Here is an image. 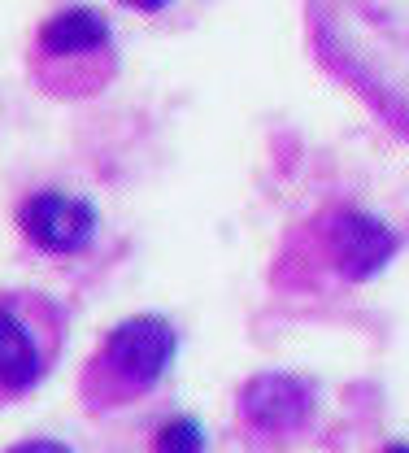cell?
Returning a JSON list of instances; mask_svg holds the SVG:
<instances>
[{
	"label": "cell",
	"mask_w": 409,
	"mask_h": 453,
	"mask_svg": "<svg viewBox=\"0 0 409 453\" xmlns=\"http://www.w3.org/2000/svg\"><path fill=\"white\" fill-rule=\"evenodd\" d=\"M178 349L175 327L157 314L117 323L105 349L96 353V375H105V396H131L153 388Z\"/></svg>",
	"instance_id": "1"
},
{
	"label": "cell",
	"mask_w": 409,
	"mask_h": 453,
	"mask_svg": "<svg viewBox=\"0 0 409 453\" xmlns=\"http://www.w3.org/2000/svg\"><path fill=\"white\" fill-rule=\"evenodd\" d=\"M22 231L49 253H79L96 235V210L83 196L40 192L22 205Z\"/></svg>",
	"instance_id": "2"
},
{
	"label": "cell",
	"mask_w": 409,
	"mask_h": 453,
	"mask_svg": "<svg viewBox=\"0 0 409 453\" xmlns=\"http://www.w3.org/2000/svg\"><path fill=\"white\" fill-rule=\"evenodd\" d=\"M397 231L375 219V214H361V210H340L331 219V257L340 266V275L349 280H370L379 275L392 253H397Z\"/></svg>",
	"instance_id": "3"
},
{
	"label": "cell",
	"mask_w": 409,
	"mask_h": 453,
	"mask_svg": "<svg viewBox=\"0 0 409 453\" xmlns=\"http://www.w3.org/2000/svg\"><path fill=\"white\" fill-rule=\"evenodd\" d=\"M309 405H314L309 384L296 380V375H279V371L248 380L244 393H239L244 418L261 432H292L309 418Z\"/></svg>",
	"instance_id": "4"
},
{
	"label": "cell",
	"mask_w": 409,
	"mask_h": 453,
	"mask_svg": "<svg viewBox=\"0 0 409 453\" xmlns=\"http://www.w3.org/2000/svg\"><path fill=\"white\" fill-rule=\"evenodd\" d=\"M44 375V353L31 336V327L13 314V305H0V388L22 393Z\"/></svg>",
	"instance_id": "5"
},
{
	"label": "cell",
	"mask_w": 409,
	"mask_h": 453,
	"mask_svg": "<svg viewBox=\"0 0 409 453\" xmlns=\"http://www.w3.org/2000/svg\"><path fill=\"white\" fill-rule=\"evenodd\" d=\"M40 44H44V53H53V57L92 53V49L110 44V22L96 9H65V13H57L44 27Z\"/></svg>",
	"instance_id": "6"
},
{
	"label": "cell",
	"mask_w": 409,
	"mask_h": 453,
	"mask_svg": "<svg viewBox=\"0 0 409 453\" xmlns=\"http://www.w3.org/2000/svg\"><path fill=\"white\" fill-rule=\"evenodd\" d=\"M157 453H205V427L187 414L166 418L157 427Z\"/></svg>",
	"instance_id": "7"
},
{
	"label": "cell",
	"mask_w": 409,
	"mask_h": 453,
	"mask_svg": "<svg viewBox=\"0 0 409 453\" xmlns=\"http://www.w3.org/2000/svg\"><path fill=\"white\" fill-rule=\"evenodd\" d=\"M9 453H70V449L57 445V441H22V445H13Z\"/></svg>",
	"instance_id": "8"
},
{
	"label": "cell",
	"mask_w": 409,
	"mask_h": 453,
	"mask_svg": "<svg viewBox=\"0 0 409 453\" xmlns=\"http://www.w3.org/2000/svg\"><path fill=\"white\" fill-rule=\"evenodd\" d=\"M122 4H131V9H144V13H157V9H166L170 0H122Z\"/></svg>",
	"instance_id": "9"
},
{
	"label": "cell",
	"mask_w": 409,
	"mask_h": 453,
	"mask_svg": "<svg viewBox=\"0 0 409 453\" xmlns=\"http://www.w3.org/2000/svg\"><path fill=\"white\" fill-rule=\"evenodd\" d=\"M388 453H409V445H392V449H388Z\"/></svg>",
	"instance_id": "10"
}]
</instances>
